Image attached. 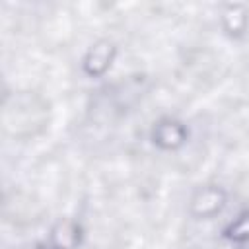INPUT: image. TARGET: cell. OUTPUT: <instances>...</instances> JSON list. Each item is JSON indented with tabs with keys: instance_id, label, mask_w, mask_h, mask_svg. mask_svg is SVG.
Returning a JSON list of instances; mask_svg holds the SVG:
<instances>
[{
	"instance_id": "6da1fadb",
	"label": "cell",
	"mask_w": 249,
	"mask_h": 249,
	"mask_svg": "<svg viewBox=\"0 0 249 249\" xmlns=\"http://www.w3.org/2000/svg\"><path fill=\"white\" fill-rule=\"evenodd\" d=\"M115 56V47L109 43V41H99L95 43L86 58H84V70L89 74V76H97V74H103L109 66H111V60Z\"/></svg>"
},
{
	"instance_id": "277c9868",
	"label": "cell",
	"mask_w": 249,
	"mask_h": 249,
	"mask_svg": "<svg viewBox=\"0 0 249 249\" xmlns=\"http://www.w3.org/2000/svg\"><path fill=\"white\" fill-rule=\"evenodd\" d=\"M53 249H74L80 243V226L74 222H58L49 235Z\"/></svg>"
},
{
	"instance_id": "7a4b0ae2",
	"label": "cell",
	"mask_w": 249,
	"mask_h": 249,
	"mask_svg": "<svg viewBox=\"0 0 249 249\" xmlns=\"http://www.w3.org/2000/svg\"><path fill=\"white\" fill-rule=\"evenodd\" d=\"M224 200H226V196H224L222 189L204 187V189H200V191L193 196L191 208H193V212H195L196 216L206 218V216H212V214L220 212L222 206H224Z\"/></svg>"
},
{
	"instance_id": "3957f363",
	"label": "cell",
	"mask_w": 249,
	"mask_h": 249,
	"mask_svg": "<svg viewBox=\"0 0 249 249\" xmlns=\"http://www.w3.org/2000/svg\"><path fill=\"white\" fill-rule=\"evenodd\" d=\"M185 140V128L181 123L165 119L160 121L154 128V142L161 148H177Z\"/></svg>"
},
{
	"instance_id": "5b68a950",
	"label": "cell",
	"mask_w": 249,
	"mask_h": 249,
	"mask_svg": "<svg viewBox=\"0 0 249 249\" xmlns=\"http://www.w3.org/2000/svg\"><path fill=\"white\" fill-rule=\"evenodd\" d=\"M226 235L233 241H243L249 237V212H243L235 222H231L226 230Z\"/></svg>"
}]
</instances>
